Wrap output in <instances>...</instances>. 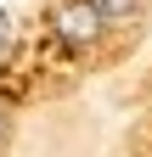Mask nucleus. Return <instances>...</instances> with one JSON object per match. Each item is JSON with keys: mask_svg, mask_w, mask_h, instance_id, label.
<instances>
[{"mask_svg": "<svg viewBox=\"0 0 152 157\" xmlns=\"http://www.w3.org/2000/svg\"><path fill=\"white\" fill-rule=\"evenodd\" d=\"M51 28H56V39H62V45L90 51V45L107 34V17H102V6H96V0H56Z\"/></svg>", "mask_w": 152, "mask_h": 157, "instance_id": "obj_1", "label": "nucleus"}, {"mask_svg": "<svg viewBox=\"0 0 152 157\" xmlns=\"http://www.w3.org/2000/svg\"><path fill=\"white\" fill-rule=\"evenodd\" d=\"M102 6V17H107V28H130L141 17V0H96Z\"/></svg>", "mask_w": 152, "mask_h": 157, "instance_id": "obj_2", "label": "nucleus"}, {"mask_svg": "<svg viewBox=\"0 0 152 157\" xmlns=\"http://www.w3.org/2000/svg\"><path fill=\"white\" fill-rule=\"evenodd\" d=\"M6 34H11V17H6V11H0V45H6Z\"/></svg>", "mask_w": 152, "mask_h": 157, "instance_id": "obj_3", "label": "nucleus"}, {"mask_svg": "<svg viewBox=\"0 0 152 157\" xmlns=\"http://www.w3.org/2000/svg\"><path fill=\"white\" fill-rule=\"evenodd\" d=\"M0 129H6V107H0Z\"/></svg>", "mask_w": 152, "mask_h": 157, "instance_id": "obj_4", "label": "nucleus"}]
</instances>
